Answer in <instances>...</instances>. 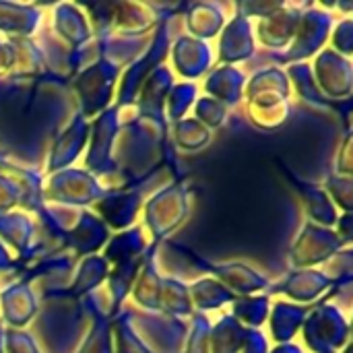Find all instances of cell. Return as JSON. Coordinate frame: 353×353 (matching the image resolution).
<instances>
[{"label":"cell","instance_id":"6da1fadb","mask_svg":"<svg viewBox=\"0 0 353 353\" xmlns=\"http://www.w3.org/2000/svg\"><path fill=\"white\" fill-rule=\"evenodd\" d=\"M302 331L312 353H341L352 341L347 316L339 306L329 302H319L308 312Z\"/></svg>","mask_w":353,"mask_h":353},{"label":"cell","instance_id":"7a4b0ae2","mask_svg":"<svg viewBox=\"0 0 353 353\" xmlns=\"http://www.w3.org/2000/svg\"><path fill=\"white\" fill-rule=\"evenodd\" d=\"M312 74L321 93L335 103L343 116L353 112V62L331 48H325L314 56Z\"/></svg>","mask_w":353,"mask_h":353},{"label":"cell","instance_id":"3957f363","mask_svg":"<svg viewBox=\"0 0 353 353\" xmlns=\"http://www.w3.org/2000/svg\"><path fill=\"white\" fill-rule=\"evenodd\" d=\"M341 252H343V244L339 236L335 234V230L308 221L292 246L290 261H292V267H296L298 271L316 269Z\"/></svg>","mask_w":353,"mask_h":353},{"label":"cell","instance_id":"277c9868","mask_svg":"<svg viewBox=\"0 0 353 353\" xmlns=\"http://www.w3.org/2000/svg\"><path fill=\"white\" fill-rule=\"evenodd\" d=\"M333 25H335L333 12L325 10L323 6H312L306 12H302L296 37L288 52V60L302 62L323 52L331 37Z\"/></svg>","mask_w":353,"mask_h":353},{"label":"cell","instance_id":"5b68a950","mask_svg":"<svg viewBox=\"0 0 353 353\" xmlns=\"http://www.w3.org/2000/svg\"><path fill=\"white\" fill-rule=\"evenodd\" d=\"M335 288H337V279H333L325 271H321V269H300L285 281L281 292L288 294L294 302L308 304V302L321 300L325 294H329Z\"/></svg>","mask_w":353,"mask_h":353},{"label":"cell","instance_id":"8992f818","mask_svg":"<svg viewBox=\"0 0 353 353\" xmlns=\"http://www.w3.org/2000/svg\"><path fill=\"white\" fill-rule=\"evenodd\" d=\"M290 178H292V184L298 188V192H300V196L304 201V207H306V213H308L310 221L316 223V225L335 230V223L339 219V211L333 205V201L327 194V190L323 186L304 182L298 176H294V174H290Z\"/></svg>","mask_w":353,"mask_h":353},{"label":"cell","instance_id":"52a82bcc","mask_svg":"<svg viewBox=\"0 0 353 353\" xmlns=\"http://www.w3.org/2000/svg\"><path fill=\"white\" fill-rule=\"evenodd\" d=\"M300 17H302V10L294 6H285L279 12L271 14L269 21L263 25V39L269 46H277V48L290 43L296 37Z\"/></svg>","mask_w":353,"mask_h":353},{"label":"cell","instance_id":"ba28073f","mask_svg":"<svg viewBox=\"0 0 353 353\" xmlns=\"http://www.w3.org/2000/svg\"><path fill=\"white\" fill-rule=\"evenodd\" d=\"M290 77H292V81H294V85H296L298 95H300L308 105L319 108V110H335V103L329 101V99L321 93L319 85H316V81H314V74H312V66H310V64H306V62H296V64H292Z\"/></svg>","mask_w":353,"mask_h":353},{"label":"cell","instance_id":"9c48e42d","mask_svg":"<svg viewBox=\"0 0 353 353\" xmlns=\"http://www.w3.org/2000/svg\"><path fill=\"white\" fill-rule=\"evenodd\" d=\"M310 308L296 304H277L273 314V335L279 341H290L302 327Z\"/></svg>","mask_w":353,"mask_h":353},{"label":"cell","instance_id":"30bf717a","mask_svg":"<svg viewBox=\"0 0 353 353\" xmlns=\"http://www.w3.org/2000/svg\"><path fill=\"white\" fill-rule=\"evenodd\" d=\"M323 188L331 196V201L337 207V211L353 213V176L331 174V176H327Z\"/></svg>","mask_w":353,"mask_h":353},{"label":"cell","instance_id":"8fae6325","mask_svg":"<svg viewBox=\"0 0 353 353\" xmlns=\"http://www.w3.org/2000/svg\"><path fill=\"white\" fill-rule=\"evenodd\" d=\"M331 50L345 56V58H352L353 56V19L352 17H345L341 19L339 23L333 25V31H331Z\"/></svg>","mask_w":353,"mask_h":353},{"label":"cell","instance_id":"7c38bea8","mask_svg":"<svg viewBox=\"0 0 353 353\" xmlns=\"http://www.w3.org/2000/svg\"><path fill=\"white\" fill-rule=\"evenodd\" d=\"M335 174L353 176V122L345 124V137L335 157Z\"/></svg>","mask_w":353,"mask_h":353},{"label":"cell","instance_id":"4fadbf2b","mask_svg":"<svg viewBox=\"0 0 353 353\" xmlns=\"http://www.w3.org/2000/svg\"><path fill=\"white\" fill-rule=\"evenodd\" d=\"M335 234L339 236L343 248L353 244V213H343L339 215L337 223H335Z\"/></svg>","mask_w":353,"mask_h":353},{"label":"cell","instance_id":"5bb4252c","mask_svg":"<svg viewBox=\"0 0 353 353\" xmlns=\"http://www.w3.org/2000/svg\"><path fill=\"white\" fill-rule=\"evenodd\" d=\"M273 353H304L298 345H294V343H285V345H281L279 350H275Z\"/></svg>","mask_w":353,"mask_h":353},{"label":"cell","instance_id":"9a60e30c","mask_svg":"<svg viewBox=\"0 0 353 353\" xmlns=\"http://www.w3.org/2000/svg\"><path fill=\"white\" fill-rule=\"evenodd\" d=\"M341 353H353V337H352V341H350V343L345 345V350H343Z\"/></svg>","mask_w":353,"mask_h":353},{"label":"cell","instance_id":"2e32d148","mask_svg":"<svg viewBox=\"0 0 353 353\" xmlns=\"http://www.w3.org/2000/svg\"><path fill=\"white\" fill-rule=\"evenodd\" d=\"M350 329H352V337H353V314H352V321H350Z\"/></svg>","mask_w":353,"mask_h":353},{"label":"cell","instance_id":"e0dca14e","mask_svg":"<svg viewBox=\"0 0 353 353\" xmlns=\"http://www.w3.org/2000/svg\"><path fill=\"white\" fill-rule=\"evenodd\" d=\"M350 17H352V19H353V12H352V14H350Z\"/></svg>","mask_w":353,"mask_h":353}]
</instances>
